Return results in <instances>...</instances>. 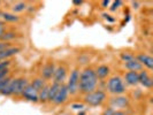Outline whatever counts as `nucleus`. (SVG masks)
Returning <instances> with one entry per match:
<instances>
[{
	"mask_svg": "<svg viewBox=\"0 0 153 115\" xmlns=\"http://www.w3.org/2000/svg\"><path fill=\"white\" fill-rule=\"evenodd\" d=\"M98 83V78L96 76V73L92 69H85L79 75L78 79V89L84 93H90L92 92Z\"/></svg>",
	"mask_w": 153,
	"mask_h": 115,
	"instance_id": "nucleus-1",
	"label": "nucleus"
},
{
	"mask_svg": "<svg viewBox=\"0 0 153 115\" xmlns=\"http://www.w3.org/2000/svg\"><path fill=\"white\" fill-rule=\"evenodd\" d=\"M85 102L90 106H99L106 99V94L102 91H92L85 96Z\"/></svg>",
	"mask_w": 153,
	"mask_h": 115,
	"instance_id": "nucleus-2",
	"label": "nucleus"
},
{
	"mask_svg": "<svg viewBox=\"0 0 153 115\" xmlns=\"http://www.w3.org/2000/svg\"><path fill=\"white\" fill-rule=\"evenodd\" d=\"M108 90L114 94H122L126 91V86L123 84V81L119 76L112 77L108 81Z\"/></svg>",
	"mask_w": 153,
	"mask_h": 115,
	"instance_id": "nucleus-3",
	"label": "nucleus"
},
{
	"mask_svg": "<svg viewBox=\"0 0 153 115\" xmlns=\"http://www.w3.org/2000/svg\"><path fill=\"white\" fill-rule=\"evenodd\" d=\"M78 79H79V71L75 69L71 71L70 76H69L68 84L66 85L68 89V93L70 94H75L78 90Z\"/></svg>",
	"mask_w": 153,
	"mask_h": 115,
	"instance_id": "nucleus-4",
	"label": "nucleus"
},
{
	"mask_svg": "<svg viewBox=\"0 0 153 115\" xmlns=\"http://www.w3.org/2000/svg\"><path fill=\"white\" fill-rule=\"evenodd\" d=\"M22 96L25 98V99L30 100V101H33V102H36V101H38V91L32 86L31 84H29L27 88H25V90L23 91Z\"/></svg>",
	"mask_w": 153,
	"mask_h": 115,
	"instance_id": "nucleus-5",
	"label": "nucleus"
},
{
	"mask_svg": "<svg viewBox=\"0 0 153 115\" xmlns=\"http://www.w3.org/2000/svg\"><path fill=\"white\" fill-rule=\"evenodd\" d=\"M67 97H68V89H67L66 85L61 84V86H60V89H59V91L56 93V96H55L53 101L56 105H60V104L65 102L67 100Z\"/></svg>",
	"mask_w": 153,
	"mask_h": 115,
	"instance_id": "nucleus-6",
	"label": "nucleus"
},
{
	"mask_svg": "<svg viewBox=\"0 0 153 115\" xmlns=\"http://www.w3.org/2000/svg\"><path fill=\"white\" fill-rule=\"evenodd\" d=\"M28 81L25 78H17L15 79V88H14V94H22L23 91L25 90V88L28 86Z\"/></svg>",
	"mask_w": 153,
	"mask_h": 115,
	"instance_id": "nucleus-7",
	"label": "nucleus"
},
{
	"mask_svg": "<svg viewBox=\"0 0 153 115\" xmlns=\"http://www.w3.org/2000/svg\"><path fill=\"white\" fill-rule=\"evenodd\" d=\"M66 73H67V70L65 67H58V68H55V71H54V83H59V84H61L62 81L65 79V77H66Z\"/></svg>",
	"mask_w": 153,
	"mask_h": 115,
	"instance_id": "nucleus-8",
	"label": "nucleus"
},
{
	"mask_svg": "<svg viewBox=\"0 0 153 115\" xmlns=\"http://www.w3.org/2000/svg\"><path fill=\"white\" fill-rule=\"evenodd\" d=\"M136 60L138 62H140V65L143 66H146L149 69H152L153 68V59L150 56V55H147V54H139L137 58H136Z\"/></svg>",
	"mask_w": 153,
	"mask_h": 115,
	"instance_id": "nucleus-9",
	"label": "nucleus"
},
{
	"mask_svg": "<svg viewBox=\"0 0 153 115\" xmlns=\"http://www.w3.org/2000/svg\"><path fill=\"white\" fill-rule=\"evenodd\" d=\"M138 82L142 83L145 88H151L153 84L152 78L149 76V74L146 71H142L140 74H138Z\"/></svg>",
	"mask_w": 153,
	"mask_h": 115,
	"instance_id": "nucleus-10",
	"label": "nucleus"
},
{
	"mask_svg": "<svg viewBox=\"0 0 153 115\" xmlns=\"http://www.w3.org/2000/svg\"><path fill=\"white\" fill-rule=\"evenodd\" d=\"M54 71H55V67H54L53 63H47L43 67L42 70V75L45 79H50L52 78V76L54 75Z\"/></svg>",
	"mask_w": 153,
	"mask_h": 115,
	"instance_id": "nucleus-11",
	"label": "nucleus"
},
{
	"mask_svg": "<svg viewBox=\"0 0 153 115\" xmlns=\"http://www.w3.org/2000/svg\"><path fill=\"white\" fill-rule=\"evenodd\" d=\"M19 52H20V48L19 47H8L6 50H4L2 52H0V60H6V59L13 56V55H15Z\"/></svg>",
	"mask_w": 153,
	"mask_h": 115,
	"instance_id": "nucleus-12",
	"label": "nucleus"
},
{
	"mask_svg": "<svg viewBox=\"0 0 153 115\" xmlns=\"http://www.w3.org/2000/svg\"><path fill=\"white\" fill-rule=\"evenodd\" d=\"M124 67L127 69H129L130 71H136V73H137L138 70H142V68H143V66L140 65V62H138L136 60V58L130 60V61L124 62Z\"/></svg>",
	"mask_w": 153,
	"mask_h": 115,
	"instance_id": "nucleus-13",
	"label": "nucleus"
},
{
	"mask_svg": "<svg viewBox=\"0 0 153 115\" xmlns=\"http://www.w3.org/2000/svg\"><path fill=\"white\" fill-rule=\"evenodd\" d=\"M124 78H126V82L130 85H136L139 83L138 82V73L136 71H128Z\"/></svg>",
	"mask_w": 153,
	"mask_h": 115,
	"instance_id": "nucleus-14",
	"label": "nucleus"
},
{
	"mask_svg": "<svg viewBox=\"0 0 153 115\" xmlns=\"http://www.w3.org/2000/svg\"><path fill=\"white\" fill-rule=\"evenodd\" d=\"M127 105H128V98L127 97H117V98L112 99V106L113 107L122 108L126 107Z\"/></svg>",
	"mask_w": 153,
	"mask_h": 115,
	"instance_id": "nucleus-15",
	"label": "nucleus"
},
{
	"mask_svg": "<svg viewBox=\"0 0 153 115\" xmlns=\"http://www.w3.org/2000/svg\"><path fill=\"white\" fill-rule=\"evenodd\" d=\"M94 73H96L97 78H105V77H107V75L109 74V68H108L107 66L102 65V66H99Z\"/></svg>",
	"mask_w": 153,
	"mask_h": 115,
	"instance_id": "nucleus-16",
	"label": "nucleus"
},
{
	"mask_svg": "<svg viewBox=\"0 0 153 115\" xmlns=\"http://www.w3.org/2000/svg\"><path fill=\"white\" fill-rule=\"evenodd\" d=\"M60 86H61V84H59V83H53L50 86V89H48V100L53 101L56 93L59 91V89H60Z\"/></svg>",
	"mask_w": 153,
	"mask_h": 115,
	"instance_id": "nucleus-17",
	"label": "nucleus"
},
{
	"mask_svg": "<svg viewBox=\"0 0 153 115\" xmlns=\"http://www.w3.org/2000/svg\"><path fill=\"white\" fill-rule=\"evenodd\" d=\"M14 88H15V79H10L9 83L6 85V88L4 89V91L1 92V93L2 94H6V96L14 94Z\"/></svg>",
	"mask_w": 153,
	"mask_h": 115,
	"instance_id": "nucleus-18",
	"label": "nucleus"
},
{
	"mask_svg": "<svg viewBox=\"0 0 153 115\" xmlns=\"http://www.w3.org/2000/svg\"><path fill=\"white\" fill-rule=\"evenodd\" d=\"M48 89H50V86L45 85V86L38 92V99L40 100V101H47V100H48Z\"/></svg>",
	"mask_w": 153,
	"mask_h": 115,
	"instance_id": "nucleus-19",
	"label": "nucleus"
},
{
	"mask_svg": "<svg viewBox=\"0 0 153 115\" xmlns=\"http://www.w3.org/2000/svg\"><path fill=\"white\" fill-rule=\"evenodd\" d=\"M31 85H32V86H33V88L39 92L43 88H44V86H45V82L43 81V78H37V79H35V81L32 82V84Z\"/></svg>",
	"mask_w": 153,
	"mask_h": 115,
	"instance_id": "nucleus-20",
	"label": "nucleus"
},
{
	"mask_svg": "<svg viewBox=\"0 0 153 115\" xmlns=\"http://www.w3.org/2000/svg\"><path fill=\"white\" fill-rule=\"evenodd\" d=\"M1 16H2L6 21H9V22H15V21L19 20V17H17V16H15L14 14H10V13H2Z\"/></svg>",
	"mask_w": 153,
	"mask_h": 115,
	"instance_id": "nucleus-21",
	"label": "nucleus"
},
{
	"mask_svg": "<svg viewBox=\"0 0 153 115\" xmlns=\"http://www.w3.org/2000/svg\"><path fill=\"white\" fill-rule=\"evenodd\" d=\"M27 7V5L24 4V2H17L15 6L13 7V12H15V13H19V12H23L24 9Z\"/></svg>",
	"mask_w": 153,
	"mask_h": 115,
	"instance_id": "nucleus-22",
	"label": "nucleus"
},
{
	"mask_svg": "<svg viewBox=\"0 0 153 115\" xmlns=\"http://www.w3.org/2000/svg\"><path fill=\"white\" fill-rule=\"evenodd\" d=\"M121 59L124 62H128L130 61V60H132V59H135V56L132 54H129V53H122L121 54Z\"/></svg>",
	"mask_w": 153,
	"mask_h": 115,
	"instance_id": "nucleus-23",
	"label": "nucleus"
},
{
	"mask_svg": "<svg viewBox=\"0 0 153 115\" xmlns=\"http://www.w3.org/2000/svg\"><path fill=\"white\" fill-rule=\"evenodd\" d=\"M9 81H10V78H9V77H6L5 79L0 81V93L4 91V89H5V88H6V85L9 83Z\"/></svg>",
	"mask_w": 153,
	"mask_h": 115,
	"instance_id": "nucleus-24",
	"label": "nucleus"
},
{
	"mask_svg": "<svg viewBox=\"0 0 153 115\" xmlns=\"http://www.w3.org/2000/svg\"><path fill=\"white\" fill-rule=\"evenodd\" d=\"M13 38H15V33L14 32H6L1 37L2 40H9V39H13Z\"/></svg>",
	"mask_w": 153,
	"mask_h": 115,
	"instance_id": "nucleus-25",
	"label": "nucleus"
},
{
	"mask_svg": "<svg viewBox=\"0 0 153 115\" xmlns=\"http://www.w3.org/2000/svg\"><path fill=\"white\" fill-rule=\"evenodd\" d=\"M9 63H10V62L8 61V60H5V61L0 62V71H2V70H5V69H8Z\"/></svg>",
	"mask_w": 153,
	"mask_h": 115,
	"instance_id": "nucleus-26",
	"label": "nucleus"
},
{
	"mask_svg": "<svg viewBox=\"0 0 153 115\" xmlns=\"http://www.w3.org/2000/svg\"><path fill=\"white\" fill-rule=\"evenodd\" d=\"M8 75V69H5V70H2V71H0V81H2V79H5Z\"/></svg>",
	"mask_w": 153,
	"mask_h": 115,
	"instance_id": "nucleus-27",
	"label": "nucleus"
},
{
	"mask_svg": "<svg viewBox=\"0 0 153 115\" xmlns=\"http://www.w3.org/2000/svg\"><path fill=\"white\" fill-rule=\"evenodd\" d=\"M9 47V45H8L7 43H5V42H0V52H2L4 50H6V48H8Z\"/></svg>",
	"mask_w": 153,
	"mask_h": 115,
	"instance_id": "nucleus-28",
	"label": "nucleus"
},
{
	"mask_svg": "<svg viewBox=\"0 0 153 115\" xmlns=\"http://www.w3.org/2000/svg\"><path fill=\"white\" fill-rule=\"evenodd\" d=\"M4 30H5V24H4L2 22H0V39H1V37H2V35L5 33Z\"/></svg>",
	"mask_w": 153,
	"mask_h": 115,
	"instance_id": "nucleus-29",
	"label": "nucleus"
},
{
	"mask_svg": "<svg viewBox=\"0 0 153 115\" xmlns=\"http://www.w3.org/2000/svg\"><path fill=\"white\" fill-rule=\"evenodd\" d=\"M113 114H114V109H112V108H108V109H106L104 112V115H113Z\"/></svg>",
	"mask_w": 153,
	"mask_h": 115,
	"instance_id": "nucleus-30",
	"label": "nucleus"
},
{
	"mask_svg": "<svg viewBox=\"0 0 153 115\" xmlns=\"http://www.w3.org/2000/svg\"><path fill=\"white\" fill-rule=\"evenodd\" d=\"M120 5H121V1H116V2L113 4V6L111 7V9H112V10H115V9L117 8V6H120Z\"/></svg>",
	"mask_w": 153,
	"mask_h": 115,
	"instance_id": "nucleus-31",
	"label": "nucleus"
},
{
	"mask_svg": "<svg viewBox=\"0 0 153 115\" xmlns=\"http://www.w3.org/2000/svg\"><path fill=\"white\" fill-rule=\"evenodd\" d=\"M71 107L74 108V109H82V108H83V105H81V104H74Z\"/></svg>",
	"mask_w": 153,
	"mask_h": 115,
	"instance_id": "nucleus-32",
	"label": "nucleus"
},
{
	"mask_svg": "<svg viewBox=\"0 0 153 115\" xmlns=\"http://www.w3.org/2000/svg\"><path fill=\"white\" fill-rule=\"evenodd\" d=\"M108 5H109V1H102V6H104V7H106V6H108Z\"/></svg>",
	"mask_w": 153,
	"mask_h": 115,
	"instance_id": "nucleus-33",
	"label": "nucleus"
},
{
	"mask_svg": "<svg viewBox=\"0 0 153 115\" xmlns=\"http://www.w3.org/2000/svg\"><path fill=\"white\" fill-rule=\"evenodd\" d=\"M113 115H126V114H124L123 112H115V111H114V114H113Z\"/></svg>",
	"mask_w": 153,
	"mask_h": 115,
	"instance_id": "nucleus-34",
	"label": "nucleus"
},
{
	"mask_svg": "<svg viewBox=\"0 0 153 115\" xmlns=\"http://www.w3.org/2000/svg\"><path fill=\"white\" fill-rule=\"evenodd\" d=\"M74 4H75V5H81L82 1H74Z\"/></svg>",
	"mask_w": 153,
	"mask_h": 115,
	"instance_id": "nucleus-35",
	"label": "nucleus"
},
{
	"mask_svg": "<svg viewBox=\"0 0 153 115\" xmlns=\"http://www.w3.org/2000/svg\"><path fill=\"white\" fill-rule=\"evenodd\" d=\"M0 15H1V13H0Z\"/></svg>",
	"mask_w": 153,
	"mask_h": 115,
	"instance_id": "nucleus-36",
	"label": "nucleus"
}]
</instances>
